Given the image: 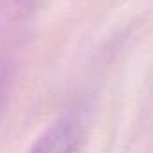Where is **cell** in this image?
I'll return each instance as SVG.
<instances>
[{"mask_svg": "<svg viewBox=\"0 0 153 153\" xmlns=\"http://www.w3.org/2000/svg\"><path fill=\"white\" fill-rule=\"evenodd\" d=\"M87 128L88 119L83 110H67L36 139L29 153H76L85 140Z\"/></svg>", "mask_w": 153, "mask_h": 153, "instance_id": "1", "label": "cell"}, {"mask_svg": "<svg viewBox=\"0 0 153 153\" xmlns=\"http://www.w3.org/2000/svg\"><path fill=\"white\" fill-rule=\"evenodd\" d=\"M9 96V68L7 63L0 59V115H2Z\"/></svg>", "mask_w": 153, "mask_h": 153, "instance_id": "2", "label": "cell"}]
</instances>
